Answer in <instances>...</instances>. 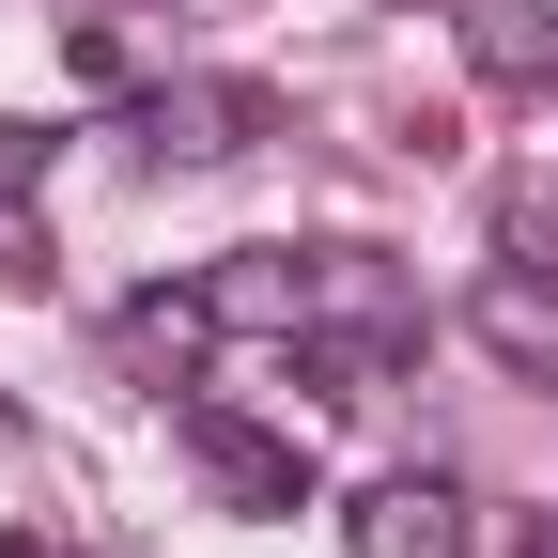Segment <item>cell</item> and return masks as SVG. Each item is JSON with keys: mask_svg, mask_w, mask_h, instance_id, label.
<instances>
[{"mask_svg": "<svg viewBox=\"0 0 558 558\" xmlns=\"http://www.w3.org/2000/svg\"><path fill=\"white\" fill-rule=\"evenodd\" d=\"M124 140L171 156V171H218V156L264 140V94H248V78H140V94H124Z\"/></svg>", "mask_w": 558, "mask_h": 558, "instance_id": "obj_2", "label": "cell"}, {"mask_svg": "<svg viewBox=\"0 0 558 558\" xmlns=\"http://www.w3.org/2000/svg\"><path fill=\"white\" fill-rule=\"evenodd\" d=\"M450 47H465L497 94H543V78H558V16H543V0H465Z\"/></svg>", "mask_w": 558, "mask_h": 558, "instance_id": "obj_5", "label": "cell"}, {"mask_svg": "<svg viewBox=\"0 0 558 558\" xmlns=\"http://www.w3.org/2000/svg\"><path fill=\"white\" fill-rule=\"evenodd\" d=\"M512 558H558V512H512Z\"/></svg>", "mask_w": 558, "mask_h": 558, "instance_id": "obj_8", "label": "cell"}, {"mask_svg": "<svg viewBox=\"0 0 558 558\" xmlns=\"http://www.w3.org/2000/svg\"><path fill=\"white\" fill-rule=\"evenodd\" d=\"M497 248L558 279V171H512V186H497Z\"/></svg>", "mask_w": 558, "mask_h": 558, "instance_id": "obj_7", "label": "cell"}, {"mask_svg": "<svg viewBox=\"0 0 558 558\" xmlns=\"http://www.w3.org/2000/svg\"><path fill=\"white\" fill-rule=\"evenodd\" d=\"M465 326H481V357H497V373L558 388V279H543V264H497V279L465 295Z\"/></svg>", "mask_w": 558, "mask_h": 558, "instance_id": "obj_4", "label": "cell"}, {"mask_svg": "<svg viewBox=\"0 0 558 558\" xmlns=\"http://www.w3.org/2000/svg\"><path fill=\"white\" fill-rule=\"evenodd\" d=\"M341 543H357V558H465L481 527H465V481L450 465H388L373 497L341 512Z\"/></svg>", "mask_w": 558, "mask_h": 558, "instance_id": "obj_3", "label": "cell"}, {"mask_svg": "<svg viewBox=\"0 0 558 558\" xmlns=\"http://www.w3.org/2000/svg\"><path fill=\"white\" fill-rule=\"evenodd\" d=\"M171 435H186V465L218 481L233 512H311V450H295V435H248L218 388H186V403H171Z\"/></svg>", "mask_w": 558, "mask_h": 558, "instance_id": "obj_1", "label": "cell"}, {"mask_svg": "<svg viewBox=\"0 0 558 558\" xmlns=\"http://www.w3.org/2000/svg\"><path fill=\"white\" fill-rule=\"evenodd\" d=\"M0 558H62V543H47V527H0Z\"/></svg>", "mask_w": 558, "mask_h": 558, "instance_id": "obj_9", "label": "cell"}, {"mask_svg": "<svg viewBox=\"0 0 558 558\" xmlns=\"http://www.w3.org/2000/svg\"><path fill=\"white\" fill-rule=\"evenodd\" d=\"M109 341H124L140 373H186L202 341H218V295H202V279H186V295H124V326H109Z\"/></svg>", "mask_w": 558, "mask_h": 558, "instance_id": "obj_6", "label": "cell"}]
</instances>
